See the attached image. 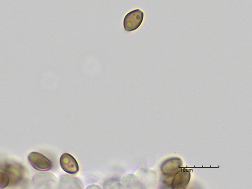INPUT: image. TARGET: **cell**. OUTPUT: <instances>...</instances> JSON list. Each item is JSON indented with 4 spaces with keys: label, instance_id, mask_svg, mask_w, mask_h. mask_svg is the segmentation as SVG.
<instances>
[{
    "label": "cell",
    "instance_id": "1",
    "mask_svg": "<svg viewBox=\"0 0 252 189\" xmlns=\"http://www.w3.org/2000/svg\"><path fill=\"white\" fill-rule=\"evenodd\" d=\"M144 17V12L139 9L132 10L126 14L123 20L125 30L131 32L137 30L142 24Z\"/></svg>",
    "mask_w": 252,
    "mask_h": 189
},
{
    "label": "cell",
    "instance_id": "4",
    "mask_svg": "<svg viewBox=\"0 0 252 189\" xmlns=\"http://www.w3.org/2000/svg\"><path fill=\"white\" fill-rule=\"evenodd\" d=\"M60 164L63 171L70 175H75L79 170V167L75 158L68 153L63 154L60 158Z\"/></svg>",
    "mask_w": 252,
    "mask_h": 189
},
{
    "label": "cell",
    "instance_id": "6",
    "mask_svg": "<svg viewBox=\"0 0 252 189\" xmlns=\"http://www.w3.org/2000/svg\"><path fill=\"white\" fill-rule=\"evenodd\" d=\"M182 165L181 161L177 158H170L163 162L161 167L162 174L167 177H171L177 173Z\"/></svg>",
    "mask_w": 252,
    "mask_h": 189
},
{
    "label": "cell",
    "instance_id": "3",
    "mask_svg": "<svg viewBox=\"0 0 252 189\" xmlns=\"http://www.w3.org/2000/svg\"><path fill=\"white\" fill-rule=\"evenodd\" d=\"M2 171L9 177L11 184L19 183L24 177V167L18 163H7L4 166Z\"/></svg>",
    "mask_w": 252,
    "mask_h": 189
},
{
    "label": "cell",
    "instance_id": "2",
    "mask_svg": "<svg viewBox=\"0 0 252 189\" xmlns=\"http://www.w3.org/2000/svg\"><path fill=\"white\" fill-rule=\"evenodd\" d=\"M31 165L37 171L45 172L52 169V163L43 154L37 152L31 153L28 156Z\"/></svg>",
    "mask_w": 252,
    "mask_h": 189
},
{
    "label": "cell",
    "instance_id": "5",
    "mask_svg": "<svg viewBox=\"0 0 252 189\" xmlns=\"http://www.w3.org/2000/svg\"><path fill=\"white\" fill-rule=\"evenodd\" d=\"M172 179L166 180V181L169 182L170 181V185L173 189H181L184 188L187 186L190 180V174L186 169H181L178 171L175 175L166 178ZM169 184V185H170Z\"/></svg>",
    "mask_w": 252,
    "mask_h": 189
},
{
    "label": "cell",
    "instance_id": "7",
    "mask_svg": "<svg viewBox=\"0 0 252 189\" xmlns=\"http://www.w3.org/2000/svg\"><path fill=\"white\" fill-rule=\"evenodd\" d=\"M10 183V178L4 172L0 174V188L4 189L7 187Z\"/></svg>",
    "mask_w": 252,
    "mask_h": 189
}]
</instances>
